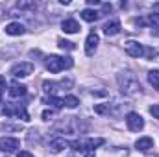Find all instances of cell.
Returning a JSON list of instances; mask_svg holds the SVG:
<instances>
[{
  "instance_id": "cell-15",
  "label": "cell",
  "mask_w": 159,
  "mask_h": 157,
  "mask_svg": "<svg viewBox=\"0 0 159 157\" xmlns=\"http://www.w3.org/2000/svg\"><path fill=\"white\" fill-rule=\"evenodd\" d=\"M98 17H100V13L94 11V9H83V11H81V19L87 20V22H94Z\"/></svg>"
},
{
  "instance_id": "cell-26",
  "label": "cell",
  "mask_w": 159,
  "mask_h": 157,
  "mask_svg": "<svg viewBox=\"0 0 159 157\" xmlns=\"http://www.w3.org/2000/svg\"><path fill=\"white\" fill-rule=\"evenodd\" d=\"M17 157H34V155H32L30 152H19V154H17Z\"/></svg>"
},
{
  "instance_id": "cell-23",
  "label": "cell",
  "mask_w": 159,
  "mask_h": 157,
  "mask_svg": "<svg viewBox=\"0 0 159 157\" xmlns=\"http://www.w3.org/2000/svg\"><path fill=\"white\" fill-rule=\"evenodd\" d=\"M150 115H154V118H159V104H154L150 107Z\"/></svg>"
},
{
  "instance_id": "cell-27",
  "label": "cell",
  "mask_w": 159,
  "mask_h": 157,
  "mask_svg": "<svg viewBox=\"0 0 159 157\" xmlns=\"http://www.w3.org/2000/svg\"><path fill=\"white\" fill-rule=\"evenodd\" d=\"M154 7H156V9H159V4H154Z\"/></svg>"
},
{
  "instance_id": "cell-13",
  "label": "cell",
  "mask_w": 159,
  "mask_h": 157,
  "mask_svg": "<svg viewBox=\"0 0 159 157\" xmlns=\"http://www.w3.org/2000/svg\"><path fill=\"white\" fill-rule=\"evenodd\" d=\"M26 32V28L20 24V22H9L7 26H6V34L7 35H22Z\"/></svg>"
},
{
  "instance_id": "cell-5",
  "label": "cell",
  "mask_w": 159,
  "mask_h": 157,
  "mask_svg": "<svg viewBox=\"0 0 159 157\" xmlns=\"http://www.w3.org/2000/svg\"><path fill=\"white\" fill-rule=\"evenodd\" d=\"M124 48H126V54L131 56V57H141V56H144V48H143V44L137 43V41H128V43L124 44Z\"/></svg>"
},
{
  "instance_id": "cell-3",
  "label": "cell",
  "mask_w": 159,
  "mask_h": 157,
  "mask_svg": "<svg viewBox=\"0 0 159 157\" xmlns=\"http://www.w3.org/2000/svg\"><path fill=\"white\" fill-rule=\"evenodd\" d=\"M32 72H34V63H30V61H20V63L11 67V74L15 78H26Z\"/></svg>"
},
{
  "instance_id": "cell-17",
  "label": "cell",
  "mask_w": 159,
  "mask_h": 157,
  "mask_svg": "<svg viewBox=\"0 0 159 157\" xmlns=\"http://www.w3.org/2000/svg\"><path fill=\"white\" fill-rule=\"evenodd\" d=\"M148 81H150V85L154 89L159 91V70H150L148 72Z\"/></svg>"
},
{
  "instance_id": "cell-22",
  "label": "cell",
  "mask_w": 159,
  "mask_h": 157,
  "mask_svg": "<svg viewBox=\"0 0 159 157\" xmlns=\"http://www.w3.org/2000/svg\"><path fill=\"white\" fill-rule=\"evenodd\" d=\"M94 111H96L98 115H106V113L109 115V104H106V105H104V104H100V105H96V107H94Z\"/></svg>"
},
{
  "instance_id": "cell-11",
  "label": "cell",
  "mask_w": 159,
  "mask_h": 157,
  "mask_svg": "<svg viewBox=\"0 0 159 157\" xmlns=\"http://www.w3.org/2000/svg\"><path fill=\"white\" fill-rule=\"evenodd\" d=\"M135 148L139 152H148L150 148H154V139L152 137H141L137 142H135Z\"/></svg>"
},
{
  "instance_id": "cell-20",
  "label": "cell",
  "mask_w": 159,
  "mask_h": 157,
  "mask_svg": "<svg viewBox=\"0 0 159 157\" xmlns=\"http://www.w3.org/2000/svg\"><path fill=\"white\" fill-rule=\"evenodd\" d=\"M15 115L19 118H22L24 122H28L30 117H28V113H26V109H24V105H19V107H15Z\"/></svg>"
},
{
  "instance_id": "cell-21",
  "label": "cell",
  "mask_w": 159,
  "mask_h": 157,
  "mask_svg": "<svg viewBox=\"0 0 159 157\" xmlns=\"http://www.w3.org/2000/svg\"><path fill=\"white\" fill-rule=\"evenodd\" d=\"M59 48H63V50H74L76 48V44L74 43H70V41H65V39H59Z\"/></svg>"
},
{
  "instance_id": "cell-18",
  "label": "cell",
  "mask_w": 159,
  "mask_h": 157,
  "mask_svg": "<svg viewBox=\"0 0 159 157\" xmlns=\"http://www.w3.org/2000/svg\"><path fill=\"white\" fill-rule=\"evenodd\" d=\"M57 87H59L57 83H52V81H43V91H44V92H50L52 96H54V92L57 91Z\"/></svg>"
},
{
  "instance_id": "cell-16",
  "label": "cell",
  "mask_w": 159,
  "mask_h": 157,
  "mask_svg": "<svg viewBox=\"0 0 159 157\" xmlns=\"http://www.w3.org/2000/svg\"><path fill=\"white\" fill-rule=\"evenodd\" d=\"M43 102L48 104V105H52V107H56V109H61L65 105V102L61 98H56V96H46V98H43Z\"/></svg>"
},
{
  "instance_id": "cell-8",
  "label": "cell",
  "mask_w": 159,
  "mask_h": 157,
  "mask_svg": "<svg viewBox=\"0 0 159 157\" xmlns=\"http://www.w3.org/2000/svg\"><path fill=\"white\" fill-rule=\"evenodd\" d=\"M7 92H9V96H13V98L24 96V94H26V85H22V83H19V81H11Z\"/></svg>"
},
{
  "instance_id": "cell-1",
  "label": "cell",
  "mask_w": 159,
  "mask_h": 157,
  "mask_svg": "<svg viewBox=\"0 0 159 157\" xmlns=\"http://www.w3.org/2000/svg\"><path fill=\"white\" fill-rule=\"evenodd\" d=\"M117 81H119L122 94H126V96H135L141 92V83L131 72H120L117 76Z\"/></svg>"
},
{
  "instance_id": "cell-4",
  "label": "cell",
  "mask_w": 159,
  "mask_h": 157,
  "mask_svg": "<svg viewBox=\"0 0 159 157\" xmlns=\"http://www.w3.org/2000/svg\"><path fill=\"white\" fill-rule=\"evenodd\" d=\"M126 124H128V129L129 131H141L144 128V120H143V117L139 113H128Z\"/></svg>"
},
{
  "instance_id": "cell-6",
  "label": "cell",
  "mask_w": 159,
  "mask_h": 157,
  "mask_svg": "<svg viewBox=\"0 0 159 157\" xmlns=\"http://www.w3.org/2000/svg\"><path fill=\"white\" fill-rule=\"evenodd\" d=\"M98 43H100L98 34H96V32H91V34L87 35V41H85V54H87V56H93V54L96 52V48H98Z\"/></svg>"
},
{
  "instance_id": "cell-10",
  "label": "cell",
  "mask_w": 159,
  "mask_h": 157,
  "mask_svg": "<svg viewBox=\"0 0 159 157\" xmlns=\"http://www.w3.org/2000/svg\"><path fill=\"white\" fill-rule=\"evenodd\" d=\"M102 30H104V34H106L107 37H111V35H117V34L120 32V22L117 20V19H113V20L106 22Z\"/></svg>"
},
{
  "instance_id": "cell-7",
  "label": "cell",
  "mask_w": 159,
  "mask_h": 157,
  "mask_svg": "<svg viewBox=\"0 0 159 157\" xmlns=\"http://www.w3.org/2000/svg\"><path fill=\"white\" fill-rule=\"evenodd\" d=\"M17 148H20V141L19 139H13V137L0 139V150L2 152H15Z\"/></svg>"
},
{
  "instance_id": "cell-24",
  "label": "cell",
  "mask_w": 159,
  "mask_h": 157,
  "mask_svg": "<svg viewBox=\"0 0 159 157\" xmlns=\"http://www.w3.org/2000/svg\"><path fill=\"white\" fill-rule=\"evenodd\" d=\"M4 89H6V79L0 76V102H2V96H4Z\"/></svg>"
},
{
  "instance_id": "cell-2",
  "label": "cell",
  "mask_w": 159,
  "mask_h": 157,
  "mask_svg": "<svg viewBox=\"0 0 159 157\" xmlns=\"http://www.w3.org/2000/svg\"><path fill=\"white\" fill-rule=\"evenodd\" d=\"M72 67V59L70 57H61V56H50L46 57V69L52 72V74H57L65 69H70Z\"/></svg>"
},
{
  "instance_id": "cell-9",
  "label": "cell",
  "mask_w": 159,
  "mask_h": 157,
  "mask_svg": "<svg viewBox=\"0 0 159 157\" xmlns=\"http://www.w3.org/2000/svg\"><path fill=\"white\" fill-rule=\"evenodd\" d=\"M135 24H139V26H159V13H152V15H148V17H144V19H135Z\"/></svg>"
},
{
  "instance_id": "cell-25",
  "label": "cell",
  "mask_w": 159,
  "mask_h": 157,
  "mask_svg": "<svg viewBox=\"0 0 159 157\" xmlns=\"http://www.w3.org/2000/svg\"><path fill=\"white\" fill-rule=\"evenodd\" d=\"M41 117H43V120H50V118L54 117V111H48V109H46V111H43Z\"/></svg>"
},
{
  "instance_id": "cell-19",
  "label": "cell",
  "mask_w": 159,
  "mask_h": 157,
  "mask_svg": "<svg viewBox=\"0 0 159 157\" xmlns=\"http://www.w3.org/2000/svg\"><path fill=\"white\" fill-rule=\"evenodd\" d=\"M63 102H65V105H67V107H70V109L78 107V104H80V100L76 98V96H65V98H63Z\"/></svg>"
},
{
  "instance_id": "cell-14",
  "label": "cell",
  "mask_w": 159,
  "mask_h": 157,
  "mask_svg": "<svg viewBox=\"0 0 159 157\" xmlns=\"http://www.w3.org/2000/svg\"><path fill=\"white\" fill-rule=\"evenodd\" d=\"M67 146H69V142H67L65 139H54V141L50 142V150H52L54 154H59V152H63Z\"/></svg>"
},
{
  "instance_id": "cell-12",
  "label": "cell",
  "mask_w": 159,
  "mask_h": 157,
  "mask_svg": "<svg viewBox=\"0 0 159 157\" xmlns=\"http://www.w3.org/2000/svg\"><path fill=\"white\" fill-rule=\"evenodd\" d=\"M61 28H63V32H65V34H76V32L81 30V28H80V24L74 20V19H65V20H63V24H61Z\"/></svg>"
}]
</instances>
